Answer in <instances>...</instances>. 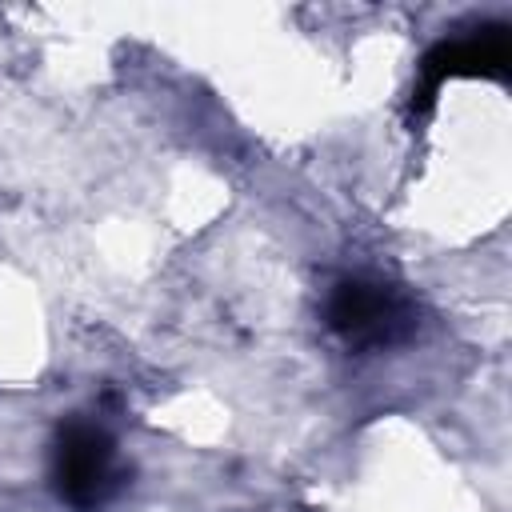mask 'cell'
Wrapping results in <instances>:
<instances>
[{
	"instance_id": "2",
	"label": "cell",
	"mask_w": 512,
	"mask_h": 512,
	"mask_svg": "<svg viewBox=\"0 0 512 512\" xmlns=\"http://www.w3.org/2000/svg\"><path fill=\"white\" fill-rule=\"evenodd\" d=\"M52 480L60 500H68L80 512L108 504L124 484V468L116 464L112 436L88 420L60 424L52 444Z\"/></svg>"
},
{
	"instance_id": "3",
	"label": "cell",
	"mask_w": 512,
	"mask_h": 512,
	"mask_svg": "<svg viewBox=\"0 0 512 512\" xmlns=\"http://www.w3.org/2000/svg\"><path fill=\"white\" fill-rule=\"evenodd\" d=\"M508 28L504 24H484L472 36L440 40L424 60H420V80L412 88V112H428L436 104V92L444 80L456 76H480V80H504L508 76Z\"/></svg>"
},
{
	"instance_id": "1",
	"label": "cell",
	"mask_w": 512,
	"mask_h": 512,
	"mask_svg": "<svg viewBox=\"0 0 512 512\" xmlns=\"http://www.w3.org/2000/svg\"><path fill=\"white\" fill-rule=\"evenodd\" d=\"M324 320L348 348H392L412 336L416 308L408 304L404 292H396L384 280L344 276L328 292Z\"/></svg>"
}]
</instances>
